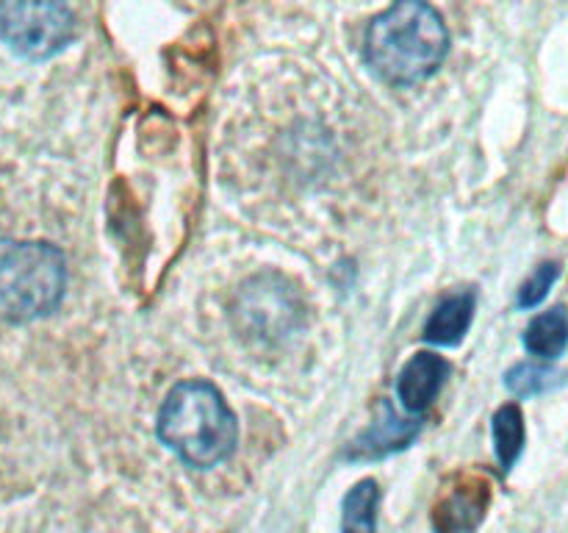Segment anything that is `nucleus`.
<instances>
[{"mask_svg":"<svg viewBox=\"0 0 568 533\" xmlns=\"http://www.w3.org/2000/svg\"><path fill=\"white\" fill-rule=\"evenodd\" d=\"M449 31L427 0H397L366 28V61L388 83H419L444 64Z\"/></svg>","mask_w":568,"mask_h":533,"instance_id":"1","label":"nucleus"},{"mask_svg":"<svg viewBox=\"0 0 568 533\" xmlns=\"http://www.w3.org/2000/svg\"><path fill=\"white\" fill-rule=\"evenodd\" d=\"M159 436L189 466L211 470L231 459L239 442V425L211 383L183 381L161 405Z\"/></svg>","mask_w":568,"mask_h":533,"instance_id":"2","label":"nucleus"},{"mask_svg":"<svg viewBox=\"0 0 568 533\" xmlns=\"http://www.w3.org/2000/svg\"><path fill=\"white\" fill-rule=\"evenodd\" d=\"M67 266L48 242L0 239V316L31 322L48 316L64 298Z\"/></svg>","mask_w":568,"mask_h":533,"instance_id":"3","label":"nucleus"},{"mask_svg":"<svg viewBox=\"0 0 568 533\" xmlns=\"http://www.w3.org/2000/svg\"><path fill=\"white\" fill-rule=\"evenodd\" d=\"M75 37L70 0H0V39L31 61L61 53Z\"/></svg>","mask_w":568,"mask_h":533,"instance_id":"4","label":"nucleus"},{"mask_svg":"<svg viewBox=\"0 0 568 533\" xmlns=\"http://www.w3.org/2000/svg\"><path fill=\"white\" fill-rule=\"evenodd\" d=\"M233 322L239 331L255 342H281L297 331L305 305L288 278L277 272H261L242 283L233 300Z\"/></svg>","mask_w":568,"mask_h":533,"instance_id":"5","label":"nucleus"},{"mask_svg":"<svg viewBox=\"0 0 568 533\" xmlns=\"http://www.w3.org/2000/svg\"><path fill=\"white\" fill-rule=\"evenodd\" d=\"M491 489L483 477H460L458 486L447 489L433 509L436 533H475L488 509Z\"/></svg>","mask_w":568,"mask_h":533,"instance_id":"6","label":"nucleus"},{"mask_svg":"<svg viewBox=\"0 0 568 533\" xmlns=\"http://www.w3.org/2000/svg\"><path fill=\"white\" fill-rule=\"evenodd\" d=\"M419 433V422L416 420H403L392 405H381L377 416L372 420V425L366 431L358 433L353 444L347 450V459L353 461H372L383 459V455H392L397 450H405Z\"/></svg>","mask_w":568,"mask_h":533,"instance_id":"7","label":"nucleus"},{"mask_svg":"<svg viewBox=\"0 0 568 533\" xmlns=\"http://www.w3.org/2000/svg\"><path fill=\"white\" fill-rule=\"evenodd\" d=\"M449 375V364L436 353H416L408 364L399 370L397 400L410 414H422L433 405L436 394L442 392Z\"/></svg>","mask_w":568,"mask_h":533,"instance_id":"8","label":"nucleus"},{"mask_svg":"<svg viewBox=\"0 0 568 533\" xmlns=\"http://www.w3.org/2000/svg\"><path fill=\"white\" fill-rule=\"evenodd\" d=\"M475 316V292H453L433 309L425 325V339L442 348H453L466 336Z\"/></svg>","mask_w":568,"mask_h":533,"instance_id":"9","label":"nucleus"},{"mask_svg":"<svg viewBox=\"0 0 568 533\" xmlns=\"http://www.w3.org/2000/svg\"><path fill=\"white\" fill-rule=\"evenodd\" d=\"M568 344V316L566 309H549L538 314L525 331L527 353L538 359H558Z\"/></svg>","mask_w":568,"mask_h":533,"instance_id":"10","label":"nucleus"},{"mask_svg":"<svg viewBox=\"0 0 568 533\" xmlns=\"http://www.w3.org/2000/svg\"><path fill=\"white\" fill-rule=\"evenodd\" d=\"M377 505H381V489L372 477L355 483L344 497L342 531L344 533H375L377 531Z\"/></svg>","mask_w":568,"mask_h":533,"instance_id":"11","label":"nucleus"},{"mask_svg":"<svg viewBox=\"0 0 568 533\" xmlns=\"http://www.w3.org/2000/svg\"><path fill=\"white\" fill-rule=\"evenodd\" d=\"M494 447H497V459L503 464V470H514V464L519 461L521 450H525V416L516 403L503 405V409L494 414Z\"/></svg>","mask_w":568,"mask_h":533,"instance_id":"12","label":"nucleus"},{"mask_svg":"<svg viewBox=\"0 0 568 533\" xmlns=\"http://www.w3.org/2000/svg\"><path fill=\"white\" fill-rule=\"evenodd\" d=\"M560 383H564V372L544 364H516L505 375V386L516 398H536V394L552 392Z\"/></svg>","mask_w":568,"mask_h":533,"instance_id":"13","label":"nucleus"},{"mask_svg":"<svg viewBox=\"0 0 568 533\" xmlns=\"http://www.w3.org/2000/svg\"><path fill=\"white\" fill-rule=\"evenodd\" d=\"M558 275H560V266L555 264V261H547V264L538 266V270L521 283L519 309H536V305H541L544 300H547L552 283L558 281Z\"/></svg>","mask_w":568,"mask_h":533,"instance_id":"14","label":"nucleus"}]
</instances>
